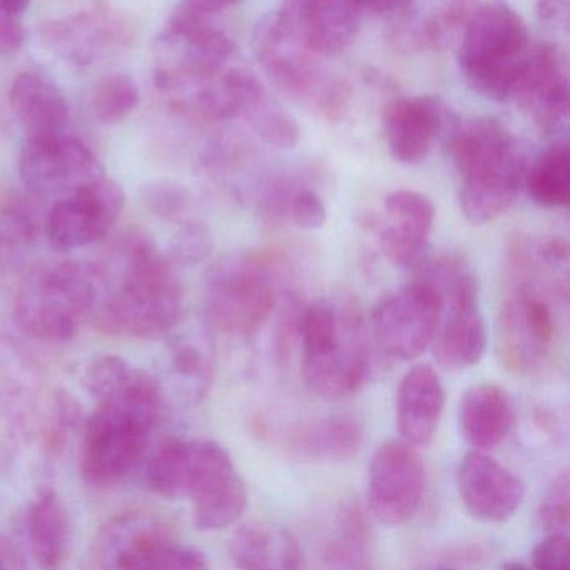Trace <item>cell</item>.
<instances>
[{"mask_svg": "<svg viewBox=\"0 0 570 570\" xmlns=\"http://www.w3.org/2000/svg\"><path fill=\"white\" fill-rule=\"evenodd\" d=\"M233 563L245 570H295L303 566V550L285 527L248 522L228 542Z\"/></svg>", "mask_w": 570, "mask_h": 570, "instance_id": "cell-28", "label": "cell"}, {"mask_svg": "<svg viewBox=\"0 0 570 570\" xmlns=\"http://www.w3.org/2000/svg\"><path fill=\"white\" fill-rule=\"evenodd\" d=\"M513 422L512 396L495 383L470 386L460 399V433L473 450L489 452L497 449L509 435Z\"/></svg>", "mask_w": 570, "mask_h": 570, "instance_id": "cell-26", "label": "cell"}, {"mask_svg": "<svg viewBox=\"0 0 570 570\" xmlns=\"http://www.w3.org/2000/svg\"><path fill=\"white\" fill-rule=\"evenodd\" d=\"M556 342L552 309L535 293H515L497 320L495 353L500 365L515 375L542 370Z\"/></svg>", "mask_w": 570, "mask_h": 570, "instance_id": "cell-17", "label": "cell"}, {"mask_svg": "<svg viewBox=\"0 0 570 570\" xmlns=\"http://www.w3.org/2000/svg\"><path fill=\"white\" fill-rule=\"evenodd\" d=\"M386 16V39L395 51H445L459 36L463 0H396Z\"/></svg>", "mask_w": 570, "mask_h": 570, "instance_id": "cell-23", "label": "cell"}, {"mask_svg": "<svg viewBox=\"0 0 570 570\" xmlns=\"http://www.w3.org/2000/svg\"><path fill=\"white\" fill-rule=\"evenodd\" d=\"M135 372V366L129 365L121 356L105 355L89 363L85 382L89 393L99 402L125 386Z\"/></svg>", "mask_w": 570, "mask_h": 570, "instance_id": "cell-41", "label": "cell"}, {"mask_svg": "<svg viewBox=\"0 0 570 570\" xmlns=\"http://www.w3.org/2000/svg\"><path fill=\"white\" fill-rule=\"evenodd\" d=\"M28 537L32 557L41 567L55 569L68 557L71 519L58 493L45 492L28 513Z\"/></svg>", "mask_w": 570, "mask_h": 570, "instance_id": "cell-31", "label": "cell"}, {"mask_svg": "<svg viewBox=\"0 0 570 570\" xmlns=\"http://www.w3.org/2000/svg\"><path fill=\"white\" fill-rule=\"evenodd\" d=\"M537 21L552 38H567L570 28V0H537Z\"/></svg>", "mask_w": 570, "mask_h": 570, "instance_id": "cell-45", "label": "cell"}, {"mask_svg": "<svg viewBox=\"0 0 570 570\" xmlns=\"http://www.w3.org/2000/svg\"><path fill=\"white\" fill-rule=\"evenodd\" d=\"M236 45L212 16L183 2L156 45V85L163 91H191L233 65Z\"/></svg>", "mask_w": 570, "mask_h": 570, "instance_id": "cell-10", "label": "cell"}, {"mask_svg": "<svg viewBox=\"0 0 570 570\" xmlns=\"http://www.w3.org/2000/svg\"><path fill=\"white\" fill-rule=\"evenodd\" d=\"M533 567L539 570H567L570 563L569 533H547L532 552Z\"/></svg>", "mask_w": 570, "mask_h": 570, "instance_id": "cell-44", "label": "cell"}, {"mask_svg": "<svg viewBox=\"0 0 570 570\" xmlns=\"http://www.w3.org/2000/svg\"><path fill=\"white\" fill-rule=\"evenodd\" d=\"M249 128L266 146L279 151L295 148L299 141L296 119L278 101L266 95L265 99L246 118Z\"/></svg>", "mask_w": 570, "mask_h": 570, "instance_id": "cell-38", "label": "cell"}, {"mask_svg": "<svg viewBox=\"0 0 570 570\" xmlns=\"http://www.w3.org/2000/svg\"><path fill=\"white\" fill-rule=\"evenodd\" d=\"M455 45L465 85L490 101H512L533 49L522 16L507 0H463Z\"/></svg>", "mask_w": 570, "mask_h": 570, "instance_id": "cell-4", "label": "cell"}, {"mask_svg": "<svg viewBox=\"0 0 570 570\" xmlns=\"http://www.w3.org/2000/svg\"><path fill=\"white\" fill-rule=\"evenodd\" d=\"M286 218L306 232L320 229L326 223L325 203L312 188L295 185L286 205Z\"/></svg>", "mask_w": 570, "mask_h": 570, "instance_id": "cell-43", "label": "cell"}, {"mask_svg": "<svg viewBox=\"0 0 570 570\" xmlns=\"http://www.w3.org/2000/svg\"><path fill=\"white\" fill-rule=\"evenodd\" d=\"M29 6H31V0H0V8L16 16L24 14Z\"/></svg>", "mask_w": 570, "mask_h": 570, "instance_id": "cell-51", "label": "cell"}, {"mask_svg": "<svg viewBox=\"0 0 570 570\" xmlns=\"http://www.w3.org/2000/svg\"><path fill=\"white\" fill-rule=\"evenodd\" d=\"M276 16L320 58H333L358 38L362 12L352 0H283Z\"/></svg>", "mask_w": 570, "mask_h": 570, "instance_id": "cell-22", "label": "cell"}, {"mask_svg": "<svg viewBox=\"0 0 570 570\" xmlns=\"http://www.w3.org/2000/svg\"><path fill=\"white\" fill-rule=\"evenodd\" d=\"M9 99L26 135L65 131L69 121L68 101L65 92L46 76L21 72L12 82Z\"/></svg>", "mask_w": 570, "mask_h": 570, "instance_id": "cell-29", "label": "cell"}, {"mask_svg": "<svg viewBox=\"0 0 570 570\" xmlns=\"http://www.w3.org/2000/svg\"><path fill=\"white\" fill-rule=\"evenodd\" d=\"M537 255L547 265L553 266V268L567 266V262H569V245H567L566 239L553 236V238H547L539 243Z\"/></svg>", "mask_w": 570, "mask_h": 570, "instance_id": "cell-48", "label": "cell"}, {"mask_svg": "<svg viewBox=\"0 0 570 570\" xmlns=\"http://www.w3.org/2000/svg\"><path fill=\"white\" fill-rule=\"evenodd\" d=\"M215 249V236L212 229L199 222L189 218L179 223V228L173 235L168 245L166 258L171 265L193 266L206 262Z\"/></svg>", "mask_w": 570, "mask_h": 570, "instance_id": "cell-39", "label": "cell"}, {"mask_svg": "<svg viewBox=\"0 0 570 570\" xmlns=\"http://www.w3.org/2000/svg\"><path fill=\"white\" fill-rule=\"evenodd\" d=\"M38 223L28 206L9 203L0 208V268L21 265L35 248Z\"/></svg>", "mask_w": 570, "mask_h": 570, "instance_id": "cell-36", "label": "cell"}, {"mask_svg": "<svg viewBox=\"0 0 570 570\" xmlns=\"http://www.w3.org/2000/svg\"><path fill=\"white\" fill-rule=\"evenodd\" d=\"M4 553H0V567H4Z\"/></svg>", "mask_w": 570, "mask_h": 570, "instance_id": "cell-53", "label": "cell"}, {"mask_svg": "<svg viewBox=\"0 0 570 570\" xmlns=\"http://www.w3.org/2000/svg\"><path fill=\"white\" fill-rule=\"evenodd\" d=\"M92 112L102 125L112 126L128 119L139 106V88L125 72H112L99 79L92 92Z\"/></svg>", "mask_w": 570, "mask_h": 570, "instance_id": "cell-37", "label": "cell"}, {"mask_svg": "<svg viewBox=\"0 0 570 570\" xmlns=\"http://www.w3.org/2000/svg\"><path fill=\"white\" fill-rule=\"evenodd\" d=\"M161 415V386L145 370H136L118 392L99 400L82 440L81 475L86 482L99 489L122 482L145 456Z\"/></svg>", "mask_w": 570, "mask_h": 570, "instance_id": "cell-2", "label": "cell"}, {"mask_svg": "<svg viewBox=\"0 0 570 570\" xmlns=\"http://www.w3.org/2000/svg\"><path fill=\"white\" fill-rule=\"evenodd\" d=\"M193 503L196 529L205 532L226 529L245 513L248 507V489L243 476L236 472L232 479Z\"/></svg>", "mask_w": 570, "mask_h": 570, "instance_id": "cell-35", "label": "cell"}, {"mask_svg": "<svg viewBox=\"0 0 570 570\" xmlns=\"http://www.w3.org/2000/svg\"><path fill=\"white\" fill-rule=\"evenodd\" d=\"M426 490V466L416 446L390 440L376 449L368 469L366 503L370 513L386 527L410 522Z\"/></svg>", "mask_w": 570, "mask_h": 570, "instance_id": "cell-14", "label": "cell"}, {"mask_svg": "<svg viewBox=\"0 0 570 570\" xmlns=\"http://www.w3.org/2000/svg\"><path fill=\"white\" fill-rule=\"evenodd\" d=\"M365 517L353 505L336 513L332 533L322 546V560L332 569H366L372 566L373 546Z\"/></svg>", "mask_w": 570, "mask_h": 570, "instance_id": "cell-33", "label": "cell"}, {"mask_svg": "<svg viewBox=\"0 0 570 570\" xmlns=\"http://www.w3.org/2000/svg\"><path fill=\"white\" fill-rule=\"evenodd\" d=\"M115 286L101 295L92 320L96 328L119 338L148 340L166 335L183 315V288L175 265L148 233L126 229L115 248Z\"/></svg>", "mask_w": 570, "mask_h": 570, "instance_id": "cell-1", "label": "cell"}, {"mask_svg": "<svg viewBox=\"0 0 570 570\" xmlns=\"http://www.w3.org/2000/svg\"><path fill=\"white\" fill-rule=\"evenodd\" d=\"M275 303V272L258 253H229L206 272L203 308L209 325L222 332H255L272 315Z\"/></svg>", "mask_w": 570, "mask_h": 570, "instance_id": "cell-9", "label": "cell"}, {"mask_svg": "<svg viewBox=\"0 0 570 570\" xmlns=\"http://www.w3.org/2000/svg\"><path fill=\"white\" fill-rule=\"evenodd\" d=\"M456 487L463 505L480 522H507L525 499L520 476L480 450L463 456L456 470Z\"/></svg>", "mask_w": 570, "mask_h": 570, "instance_id": "cell-24", "label": "cell"}, {"mask_svg": "<svg viewBox=\"0 0 570 570\" xmlns=\"http://www.w3.org/2000/svg\"><path fill=\"white\" fill-rule=\"evenodd\" d=\"M239 2L242 0H185V4H188L189 8L208 16L218 14V12L239 4Z\"/></svg>", "mask_w": 570, "mask_h": 570, "instance_id": "cell-49", "label": "cell"}, {"mask_svg": "<svg viewBox=\"0 0 570 570\" xmlns=\"http://www.w3.org/2000/svg\"><path fill=\"white\" fill-rule=\"evenodd\" d=\"M102 567L128 570L208 569L206 556L195 547L176 542L156 517L122 515L112 520L98 542Z\"/></svg>", "mask_w": 570, "mask_h": 570, "instance_id": "cell-11", "label": "cell"}, {"mask_svg": "<svg viewBox=\"0 0 570 570\" xmlns=\"http://www.w3.org/2000/svg\"><path fill=\"white\" fill-rule=\"evenodd\" d=\"M146 208L166 222L183 223L191 218V195L179 183L161 179L146 186L142 193Z\"/></svg>", "mask_w": 570, "mask_h": 570, "instance_id": "cell-40", "label": "cell"}, {"mask_svg": "<svg viewBox=\"0 0 570 570\" xmlns=\"http://www.w3.org/2000/svg\"><path fill=\"white\" fill-rule=\"evenodd\" d=\"M537 522L546 533H569L570 482L567 470L560 472L547 489L537 512Z\"/></svg>", "mask_w": 570, "mask_h": 570, "instance_id": "cell-42", "label": "cell"}, {"mask_svg": "<svg viewBox=\"0 0 570 570\" xmlns=\"http://www.w3.org/2000/svg\"><path fill=\"white\" fill-rule=\"evenodd\" d=\"M512 101L550 139L566 138L569 126V61L559 42L533 46Z\"/></svg>", "mask_w": 570, "mask_h": 570, "instance_id": "cell-18", "label": "cell"}, {"mask_svg": "<svg viewBox=\"0 0 570 570\" xmlns=\"http://www.w3.org/2000/svg\"><path fill=\"white\" fill-rule=\"evenodd\" d=\"M125 208V191L115 179L99 176L61 196L48 216L49 243L58 252H72L101 242Z\"/></svg>", "mask_w": 570, "mask_h": 570, "instance_id": "cell-16", "label": "cell"}, {"mask_svg": "<svg viewBox=\"0 0 570 570\" xmlns=\"http://www.w3.org/2000/svg\"><path fill=\"white\" fill-rule=\"evenodd\" d=\"M235 469L225 446L209 439H176L159 446L146 466V483L166 499H191L232 479Z\"/></svg>", "mask_w": 570, "mask_h": 570, "instance_id": "cell-12", "label": "cell"}, {"mask_svg": "<svg viewBox=\"0 0 570 570\" xmlns=\"http://www.w3.org/2000/svg\"><path fill=\"white\" fill-rule=\"evenodd\" d=\"M452 108L432 96L396 98L383 111V135L393 161L415 166L425 161L436 141H446L455 129Z\"/></svg>", "mask_w": 570, "mask_h": 570, "instance_id": "cell-19", "label": "cell"}, {"mask_svg": "<svg viewBox=\"0 0 570 570\" xmlns=\"http://www.w3.org/2000/svg\"><path fill=\"white\" fill-rule=\"evenodd\" d=\"M523 186L530 199L542 208L569 206L570 156L567 138L552 139L530 166H527Z\"/></svg>", "mask_w": 570, "mask_h": 570, "instance_id": "cell-32", "label": "cell"}, {"mask_svg": "<svg viewBox=\"0 0 570 570\" xmlns=\"http://www.w3.org/2000/svg\"><path fill=\"white\" fill-rule=\"evenodd\" d=\"M253 51L259 68L282 95L333 121L345 111L348 85L332 78L323 68V58L309 51L276 12L266 14L256 26Z\"/></svg>", "mask_w": 570, "mask_h": 570, "instance_id": "cell-7", "label": "cell"}, {"mask_svg": "<svg viewBox=\"0 0 570 570\" xmlns=\"http://www.w3.org/2000/svg\"><path fill=\"white\" fill-rule=\"evenodd\" d=\"M193 108L209 121H235L252 115L265 99V86L256 72L245 66H228L218 75L191 89Z\"/></svg>", "mask_w": 570, "mask_h": 570, "instance_id": "cell-27", "label": "cell"}, {"mask_svg": "<svg viewBox=\"0 0 570 570\" xmlns=\"http://www.w3.org/2000/svg\"><path fill=\"white\" fill-rule=\"evenodd\" d=\"M353 4L360 9V12L368 11L375 14H389L396 0H352Z\"/></svg>", "mask_w": 570, "mask_h": 570, "instance_id": "cell-50", "label": "cell"}, {"mask_svg": "<svg viewBox=\"0 0 570 570\" xmlns=\"http://www.w3.org/2000/svg\"><path fill=\"white\" fill-rule=\"evenodd\" d=\"M42 45L69 65L86 68L125 51L131 28L108 11H85L45 22L39 28Z\"/></svg>", "mask_w": 570, "mask_h": 570, "instance_id": "cell-20", "label": "cell"}, {"mask_svg": "<svg viewBox=\"0 0 570 570\" xmlns=\"http://www.w3.org/2000/svg\"><path fill=\"white\" fill-rule=\"evenodd\" d=\"M420 276L439 292V322L430 345L433 355L452 372L476 365L485 355L489 335L475 275L462 259L446 255L426 263Z\"/></svg>", "mask_w": 570, "mask_h": 570, "instance_id": "cell-8", "label": "cell"}, {"mask_svg": "<svg viewBox=\"0 0 570 570\" xmlns=\"http://www.w3.org/2000/svg\"><path fill=\"white\" fill-rule=\"evenodd\" d=\"M439 292L419 276L373 309L372 335L385 355L410 362L432 345L439 322Z\"/></svg>", "mask_w": 570, "mask_h": 570, "instance_id": "cell-13", "label": "cell"}, {"mask_svg": "<svg viewBox=\"0 0 570 570\" xmlns=\"http://www.w3.org/2000/svg\"><path fill=\"white\" fill-rule=\"evenodd\" d=\"M445 142L460 176V209L466 222L487 225L505 215L527 169L512 132L495 119H460Z\"/></svg>", "mask_w": 570, "mask_h": 570, "instance_id": "cell-3", "label": "cell"}, {"mask_svg": "<svg viewBox=\"0 0 570 570\" xmlns=\"http://www.w3.org/2000/svg\"><path fill=\"white\" fill-rule=\"evenodd\" d=\"M435 223V206L429 196L412 189L390 193L383 215L368 219L370 229L385 258L400 268L420 262Z\"/></svg>", "mask_w": 570, "mask_h": 570, "instance_id": "cell-21", "label": "cell"}, {"mask_svg": "<svg viewBox=\"0 0 570 570\" xmlns=\"http://www.w3.org/2000/svg\"><path fill=\"white\" fill-rule=\"evenodd\" d=\"M302 342L306 385L323 399L358 392L372 365L368 330L362 315L342 299H318L305 306L296 322Z\"/></svg>", "mask_w": 570, "mask_h": 570, "instance_id": "cell-5", "label": "cell"}, {"mask_svg": "<svg viewBox=\"0 0 570 570\" xmlns=\"http://www.w3.org/2000/svg\"><path fill=\"white\" fill-rule=\"evenodd\" d=\"M363 440L362 422L350 413H338L296 432L292 449L303 459L345 463L358 455Z\"/></svg>", "mask_w": 570, "mask_h": 570, "instance_id": "cell-30", "label": "cell"}, {"mask_svg": "<svg viewBox=\"0 0 570 570\" xmlns=\"http://www.w3.org/2000/svg\"><path fill=\"white\" fill-rule=\"evenodd\" d=\"M445 409V389L430 365H415L400 382L396 393V426L410 445H429Z\"/></svg>", "mask_w": 570, "mask_h": 570, "instance_id": "cell-25", "label": "cell"}, {"mask_svg": "<svg viewBox=\"0 0 570 570\" xmlns=\"http://www.w3.org/2000/svg\"><path fill=\"white\" fill-rule=\"evenodd\" d=\"M22 16L12 14L0 8V56H16L28 41V31L21 21Z\"/></svg>", "mask_w": 570, "mask_h": 570, "instance_id": "cell-46", "label": "cell"}, {"mask_svg": "<svg viewBox=\"0 0 570 570\" xmlns=\"http://www.w3.org/2000/svg\"><path fill=\"white\" fill-rule=\"evenodd\" d=\"M102 275L79 262L48 263L32 269L19 286L16 318L38 340H71L101 299Z\"/></svg>", "mask_w": 570, "mask_h": 570, "instance_id": "cell-6", "label": "cell"}, {"mask_svg": "<svg viewBox=\"0 0 570 570\" xmlns=\"http://www.w3.org/2000/svg\"><path fill=\"white\" fill-rule=\"evenodd\" d=\"M490 550L483 546H466L460 547V549L449 550L443 553L440 559L442 563H436L435 567H442V569H449V567H465L466 562L476 563L479 560L487 559Z\"/></svg>", "mask_w": 570, "mask_h": 570, "instance_id": "cell-47", "label": "cell"}, {"mask_svg": "<svg viewBox=\"0 0 570 570\" xmlns=\"http://www.w3.org/2000/svg\"><path fill=\"white\" fill-rule=\"evenodd\" d=\"M502 569H512V570H517V569H520V570H525L527 569V566H523V563H519V562H503L502 566Z\"/></svg>", "mask_w": 570, "mask_h": 570, "instance_id": "cell-52", "label": "cell"}, {"mask_svg": "<svg viewBox=\"0 0 570 570\" xmlns=\"http://www.w3.org/2000/svg\"><path fill=\"white\" fill-rule=\"evenodd\" d=\"M105 175L95 153L66 131L26 135L19 176L38 196H61Z\"/></svg>", "mask_w": 570, "mask_h": 570, "instance_id": "cell-15", "label": "cell"}, {"mask_svg": "<svg viewBox=\"0 0 570 570\" xmlns=\"http://www.w3.org/2000/svg\"><path fill=\"white\" fill-rule=\"evenodd\" d=\"M169 370L186 399L202 400L215 376V356L203 335H179L169 346Z\"/></svg>", "mask_w": 570, "mask_h": 570, "instance_id": "cell-34", "label": "cell"}]
</instances>
